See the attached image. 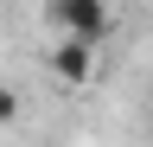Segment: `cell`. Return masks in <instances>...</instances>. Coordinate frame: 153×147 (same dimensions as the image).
Masks as SVG:
<instances>
[{
    "mask_svg": "<svg viewBox=\"0 0 153 147\" xmlns=\"http://www.w3.org/2000/svg\"><path fill=\"white\" fill-rule=\"evenodd\" d=\"M0 122H19V96L13 90H0Z\"/></svg>",
    "mask_w": 153,
    "mask_h": 147,
    "instance_id": "3",
    "label": "cell"
},
{
    "mask_svg": "<svg viewBox=\"0 0 153 147\" xmlns=\"http://www.w3.org/2000/svg\"><path fill=\"white\" fill-rule=\"evenodd\" d=\"M96 51H102V45H89V39H57L51 45V77L70 83V90H83L96 77Z\"/></svg>",
    "mask_w": 153,
    "mask_h": 147,
    "instance_id": "2",
    "label": "cell"
},
{
    "mask_svg": "<svg viewBox=\"0 0 153 147\" xmlns=\"http://www.w3.org/2000/svg\"><path fill=\"white\" fill-rule=\"evenodd\" d=\"M45 19L57 39H89V45H108V32H115L108 0H45Z\"/></svg>",
    "mask_w": 153,
    "mask_h": 147,
    "instance_id": "1",
    "label": "cell"
}]
</instances>
